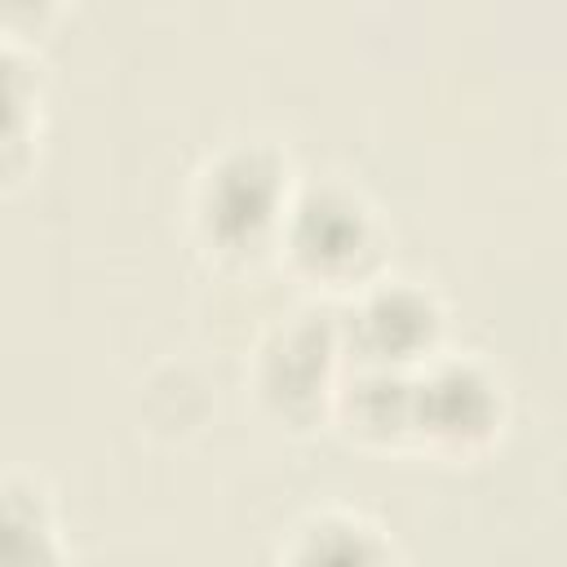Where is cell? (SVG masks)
<instances>
[{"mask_svg":"<svg viewBox=\"0 0 567 567\" xmlns=\"http://www.w3.org/2000/svg\"><path fill=\"white\" fill-rule=\"evenodd\" d=\"M199 226L217 244H252L288 204H284V168L261 146H235L213 159L199 182Z\"/></svg>","mask_w":567,"mask_h":567,"instance_id":"6da1fadb","label":"cell"},{"mask_svg":"<svg viewBox=\"0 0 567 567\" xmlns=\"http://www.w3.org/2000/svg\"><path fill=\"white\" fill-rule=\"evenodd\" d=\"M496 421L501 394L478 363L425 359V372L408 381V430L430 443L470 447L483 443Z\"/></svg>","mask_w":567,"mask_h":567,"instance_id":"7a4b0ae2","label":"cell"},{"mask_svg":"<svg viewBox=\"0 0 567 567\" xmlns=\"http://www.w3.org/2000/svg\"><path fill=\"white\" fill-rule=\"evenodd\" d=\"M288 567H390V549L363 518L323 514L297 532Z\"/></svg>","mask_w":567,"mask_h":567,"instance_id":"8992f818","label":"cell"},{"mask_svg":"<svg viewBox=\"0 0 567 567\" xmlns=\"http://www.w3.org/2000/svg\"><path fill=\"white\" fill-rule=\"evenodd\" d=\"M261 390L266 399H275L279 408L297 412L301 403H315L328 390V354H332V337L297 323L284 328L275 337V346L261 350Z\"/></svg>","mask_w":567,"mask_h":567,"instance_id":"5b68a950","label":"cell"},{"mask_svg":"<svg viewBox=\"0 0 567 567\" xmlns=\"http://www.w3.org/2000/svg\"><path fill=\"white\" fill-rule=\"evenodd\" d=\"M0 567H62L40 496L13 478H0Z\"/></svg>","mask_w":567,"mask_h":567,"instance_id":"ba28073f","label":"cell"},{"mask_svg":"<svg viewBox=\"0 0 567 567\" xmlns=\"http://www.w3.org/2000/svg\"><path fill=\"white\" fill-rule=\"evenodd\" d=\"M346 332L359 350V363L399 372L403 363L434 354L439 310H434L430 292L408 288V284H385V288L368 292L359 301V310H350Z\"/></svg>","mask_w":567,"mask_h":567,"instance_id":"277c9868","label":"cell"},{"mask_svg":"<svg viewBox=\"0 0 567 567\" xmlns=\"http://www.w3.org/2000/svg\"><path fill=\"white\" fill-rule=\"evenodd\" d=\"M337 408L346 412L350 430L368 434V439H399L412 434L408 430V377L394 368H359V377H350L337 390Z\"/></svg>","mask_w":567,"mask_h":567,"instance_id":"52a82bcc","label":"cell"},{"mask_svg":"<svg viewBox=\"0 0 567 567\" xmlns=\"http://www.w3.org/2000/svg\"><path fill=\"white\" fill-rule=\"evenodd\" d=\"M284 235L297 266L323 279L359 275V266L372 257V217L341 186L306 190L292 208H284Z\"/></svg>","mask_w":567,"mask_h":567,"instance_id":"3957f363","label":"cell"},{"mask_svg":"<svg viewBox=\"0 0 567 567\" xmlns=\"http://www.w3.org/2000/svg\"><path fill=\"white\" fill-rule=\"evenodd\" d=\"M27 142V80L22 66L0 53V151Z\"/></svg>","mask_w":567,"mask_h":567,"instance_id":"9c48e42d","label":"cell"}]
</instances>
